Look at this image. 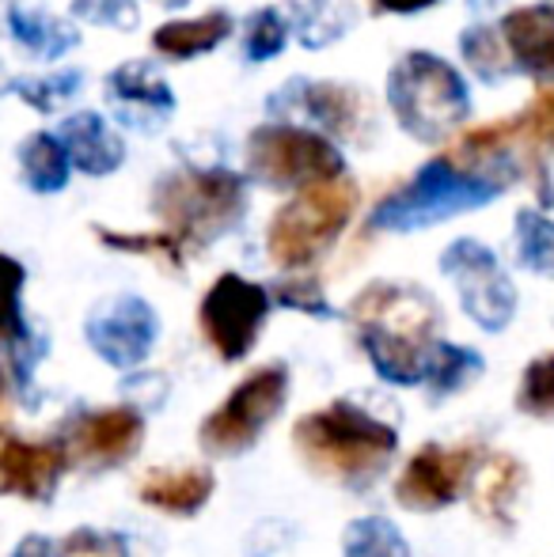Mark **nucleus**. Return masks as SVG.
<instances>
[{
    "mask_svg": "<svg viewBox=\"0 0 554 557\" xmlns=\"http://www.w3.org/2000/svg\"><path fill=\"white\" fill-rule=\"evenodd\" d=\"M387 103L415 140H444L467 122L471 99L456 65L426 50H410L387 76Z\"/></svg>",
    "mask_w": 554,
    "mask_h": 557,
    "instance_id": "5",
    "label": "nucleus"
},
{
    "mask_svg": "<svg viewBox=\"0 0 554 557\" xmlns=\"http://www.w3.org/2000/svg\"><path fill=\"white\" fill-rule=\"evenodd\" d=\"M61 557H130V543L114 531L81 528L61 543Z\"/></svg>",
    "mask_w": 554,
    "mask_h": 557,
    "instance_id": "33",
    "label": "nucleus"
},
{
    "mask_svg": "<svg viewBox=\"0 0 554 557\" xmlns=\"http://www.w3.org/2000/svg\"><path fill=\"white\" fill-rule=\"evenodd\" d=\"M111 99L122 107H148V111H171L175 96L168 84L156 76V69L130 61V65L114 69L111 73Z\"/></svg>",
    "mask_w": 554,
    "mask_h": 557,
    "instance_id": "22",
    "label": "nucleus"
},
{
    "mask_svg": "<svg viewBox=\"0 0 554 557\" xmlns=\"http://www.w3.org/2000/svg\"><path fill=\"white\" fill-rule=\"evenodd\" d=\"M300 111L308 114L323 133H334V137H342V140L361 137L365 122L372 117L361 91L346 88V84H327V81L304 84Z\"/></svg>",
    "mask_w": 554,
    "mask_h": 557,
    "instance_id": "17",
    "label": "nucleus"
},
{
    "mask_svg": "<svg viewBox=\"0 0 554 557\" xmlns=\"http://www.w3.org/2000/svg\"><path fill=\"white\" fill-rule=\"evenodd\" d=\"M517 258L525 270L554 281V221L543 213H517Z\"/></svg>",
    "mask_w": 554,
    "mask_h": 557,
    "instance_id": "25",
    "label": "nucleus"
},
{
    "mask_svg": "<svg viewBox=\"0 0 554 557\" xmlns=\"http://www.w3.org/2000/svg\"><path fill=\"white\" fill-rule=\"evenodd\" d=\"M494 4H502V0H471V8H494Z\"/></svg>",
    "mask_w": 554,
    "mask_h": 557,
    "instance_id": "39",
    "label": "nucleus"
},
{
    "mask_svg": "<svg viewBox=\"0 0 554 557\" xmlns=\"http://www.w3.org/2000/svg\"><path fill=\"white\" fill-rule=\"evenodd\" d=\"M217 482L206 467H175V470H152L140 482V500L156 512L168 516H194L209 505Z\"/></svg>",
    "mask_w": 554,
    "mask_h": 557,
    "instance_id": "18",
    "label": "nucleus"
},
{
    "mask_svg": "<svg viewBox=\"0 0 554 557\" xmlns=\"http://www.w3.org/2000/svg\"><path fill=\"white\" fill-rule=\"evenodd\" d=\"M517 406L532 418H554V352L535 357L520 375Z\"/></svg>",
    "mask_w": 554,
    "mask_h": 557,
    "instance_id": "29",
    "label": "nucleus"
},
{
    "mask_svg": "<svg viewBox=\"0 0 554 557\" xmlns=\"http://www.w3.org/2000/svg\"><path fill=\"white\" fill-rule=\"evenodd\" d=\"M156 4H163V8H183L186 0H156Z\"/></svg>",
    "mask_w": 554,
    "mask_h": 557,
    "instance_id": "40",
    "label": "nucleus"
},
{
    "mask_svg": "<svg viewBox=\"0 0 554 557\" xmlns=\"http://www.w3.org/2000/svg\"><path fill=\"white\" fill-rule=\"evenodd\" d=\"M23 281H27L23 265L12 255H0V345L12 352L30 345V331L23 323V308H20Z\"/></svg>",
    "mask_w": 554,
    "mask_h": 557,
    "instance_id": "24",
    "label": "nucleus"
},
{
    "mask_svg": "<svg viewBox=\"0 0 554 557\" xmlns=\"http://www.w3.org/2000/svg\"><path fill=\"white\" fill-rule=\"evenodd\" d=\"M525 485V467L513 455H490L479 470H471L475 508L497 528H513V500Z\"/></svg>",
    "mask_w": 554,
    "mask_h": 557,
    "instance_id": "19",
    "label": "nucleus"
},
{
    "mask_svg": "<svg viewBox=\"0 0 554 557\" xmlns=\"http://www.w3.org/2000/svg\"><path fill=\"white\" fill-rule=\"evenodd\" d=\"M247 171L270 190H304L342 175V156L323 133L270 122L247 137Z\"/></svg>",
    "mask_w": 554,
    "mask_h": 557,
    "instance_id": "7",
    "label": "nucleus"
},
{
    "mask_svg": "<svg viewBox=\"0 0 554 557\" xmlns=\"http://www.w3.org/2000/svg\"><path fill=\"white\" fill-rule=\"evenodd\" d=\"M441 270L456 285L464 311L482 331L497 334L513 323V315H517V288L505 277V270L497 265L490 247H482L475 239H456L441 255Z\"/></svg>",
    "mask_w": 554,
    "mask_h": 557,
    "instance_id": "9",
    "label": "nucleus"
},
{
    "mask_svg": "<svg viewBox=\"0 0 554 557\" xmlns=\"http://www.w3.org/2000/svg\"><path fill=\"white\" fill-rule=\"evenodd\" d=\"M81 88V76L76 73H58V76H50V81H35V84H23L20 91H27V103H35L38 111H53V107L61 103V99H69L73 91Z\"/></svg>",
    "mask_w": 554,
    "mask_h": 557,
    "instance_id": "35",
    "label": "nucleus"
},
{
    "mask_svg": "<svg viewBox=\"0 0 554 557\" xmlns=\"http://www.w3.org/2000/svg\"><path fill=\"white\" fill-rule=\"evenodd\" d=\"M547 4H551V8H554V0H547Z\"/></svg>",
    "mask_w": 554,
    "mask_h": 557,
    "instance_id": "42",
    "label": "nucleus"
},
{
    "mask_svg": "<svg viewBox=\"0 0 554 557\" xmlns=\"http://www.w3.org/2000/svg\"><path fill=\"white\" fill-rule=\"evenodd\" d=\"M459 53H464V61L475 69V73L482 76V81H502L509 69H505V38L502 30H490V27H471L464 30V38H459Z\"/></svg>",
    "mask_w": 554,
    "mask_h": 557,
    "instance_id": "27",
    "label": "nucleus"
},
{
    "mask_svg": "<svg viewBox=\"0 0 554 557\" xmlns=\"http://www.w3.org/2000/svg\"><path fill=\"white\" fill-rule=\"evenodd\" d=\"M152 209L183 247H206L209 239L239 224L247 190L244 178L224 168H183L160 178L152 190Z\"/></svg>",
    "mask_w": 554,
    "mask_h": 557,
    "instance_id": "4",
    "label": "nucleus"
},
{
    "mask_svg": "<svg viewBox=\"0 0 554 557\" xmlns=\"http://www.w3.org/2000/svg\"><path fill=\"white\" fill-rule=\"evenodd\" d=\"M99 239L107 243L111 250H126V255H148V258H160L168 265H183V243L178 235L171 232H111V227H96Z\"/></svg>",
    "mask_w": 554,
    "mask_h": 557,
    "instance_id": "28",
    "label": "nucleus"
},
{
    "mask_svg": "<svg viewBox=\"0 0 554 557\" xmlns=\"http://www.w3.org/2000/svg\"><path fill=\"white\" fill-rule=\"evenodd\" d=\"M145 441V418L134 406H111V410L84 413L69 429L73 459L88 470H111L130 462Z\"/></svg>",
    "mask_w": 554,
    "mask_h": 557,
    "instance_id": "13",
    "label": "nucleus"
},
{
    "mask_svg": "<svg viewBox=\"0 0 554 557\" xmlns=\"http://www.w3.org/2000/svg\"><path fill=\"white\" fill-rule=\"evenodd\" d=\"M61 145L69 148L73 168H81L84 175H111L126 160V140L114 133V125H107L103 114L81 111L65 117L61 125Z\"/></svg>",
    "mask_w": 554,
    "mask_h": 557,
    "instance_id": "16",
    "label": "nucleus"
},
{
    "mask_svg": "<svg viewBox=\"0 0 554 557\" xmlns=\"http://www.w3.org/2000/svg\"><path fill=\"white\" fill-rule=\"evenodd\" d=\"M278 304H285V308H293V311H308V315H316V319L334 315V308L327 304V296L319 293V285L311 277H293V281H285V285H278Z\"/></svg>",
    "mask_w": 554,
    "mask_h": 557,
    "instance_id": "34",
    "label": "nucleus"
},
{
    "mask_svg": "<svg viewBox=\"0 0 554 557\" xmlns=\"http://www.w3.org/2000/svg\"><path fill=\"white\" fill-rule=\"evenodd\" d=\"M0 398H4V372H0Z\"/></svg>",
    "mask_w": 554,
    "mask_h": 557,
    "instance_id": "41",
    "label": "nucleus"
},
{
    "mask_svg": "<svg viewBox=\"0 0 554 557\" xmlns=\"http://www.w3.org/2000/svg\"><path fill=\"white\" fill-rule=\"evenodd\" d=\"M377 12H392V15H410V12H421V8H433L441 0H372Z\"/></svg>",
    "mask_w": 554,
    "mask_h": 557,
    "instance_id": "38",
    "label": "nucleus"
},
{
    "mask_svg": "<svg viewBox=\"0 0 554 557\" xmlns=\"http://www.w3.org/2000/svg\"><path fill=\"white\" fill-rule=\"evenodd\" d=\"M475 470L471 447H441L426 444L410 455L395 482V500L410 512H441L467 490Z\"/></svg>",
    "mask_w": 554,
    "mask_h": 557,
    "instance_id": "11",
    "label": "nucleus"
},
{
    "mask_svg": "<svg viewBox=\"0 0 554 557\" xmlns=\"http://www.w3.org/2000/svg\"><path fill=\"white\" fill-rule=\"evenodd\" d=\"M479 372H482V357L475 349L436 342V352H433V364H429L426 383L433 387V395H452V391L467 387Z\"/></svg>",
    "mask_w": 554,
    "mask_h": 557,
    "instance_id": "26",
    "label": "nucleus"
},
{
    "mask_svg": "<svg viewBox=\"0 0 554 557\" xmlns=\"http://www.w3.org/2000/svg\"><path fill=\"white\" fill-rule=\"evenodd\" d=\"M12 557H61V546H53L50 539H42V535H30L15 546Z\"/></svg>",
    "mask_w": 554,
    "mask_h": 557,
    "instance_id": "37",
    "label": "nucleus"
},
{
    "mask_svg": "<svg viewBox=\"0 0 554 557\" xmlns=\"http://www.w3.org/2000/svg\"><path fill=\"white\" fill-rule=\"evenodd\" d=\"M293 444L311 470L334 482H372L392 462L399 433L387 421L357 410L354 403H331L296 421Z\"/></svg>",
    "mask_w": 554,
    "mask_h": 557,
    "instance_id": "2",
    "label": "nucleus"
},
{
    "mask_svg": "<svg viewBox=\"0 0 554 557\" xmlns=\"http://www.w3.org/2000/svg\"><path fill=\"white\" fill-rule=\"evenodd\" d=\"M357 186L349 178H327V183L304 186L288 206H281L270 221L267 247L281 270H304L319 255L334 247L346 224L357 213Z\"/></svg>",
    "mask_w": 554,
    "mask_h": 557,
    "instance_id": "6",
    "label": "nucleus"
},
{
    "mask_svg": "<svg viewBox=\"0 0 554 557\" xmlns=\"http://www.w3.org/2000/svg\"><path fill=\"white\" fill-rule=\"evenodd\" d=\"M349 319L380 380L399 387L426 383L436 352V304L426 293L377 281L357 293V300L349 304Z\"/></svg>",
    "mask_w": 554,
    "mask_h": 557,
    "instance_id": "1",
    "label": "nucleus"
},
{
    "mask_svg": "<svg viewBox=\"0 0 554 557\" xmlns=\"http://www.w3.org/2000/svg\"><path fill=\"white\" fill-rule=\"evenodd\" d=\"M270 315V293L239 273H224L213 281L198 308V323L206 342L221 352V360H239L259 342V331Z\"/></svg>",
    "mask_w": 554,
    "mask_h": 557,
    "instance_id": "10",
    "label": "nucleus"
},
{
    "mask_svg": "<svg viewBox=\"0 0 554 557\" xmlns=\"http://www.w3.org/2000/svg\"><path fill=\"white\" fill-rule=\"evenodd\" d=\"M232 35V15L229 12H206L194 15V20H171L163 27H156L152 50L163 53L171 61H186L209 53Z\"/></svg>",
    "mask_w": 554,
    "mask_h": 557,
    "instance_id": "20",
    "label": "nucleus"
},
{
    "mask_svg": "<svg viewBox=\"0 0 554 557\" xmlns=\"http://www.w3.org/2000/svg\"><path fill=\"white\" fill-rule=\"evenodd\" d=\"M20 163H23V178H27V186L38 194L65 190L69 171H73L69 148L61 145V137H53V133H35V137L23 140Z\"/></svg>",
    "mask_w": 554,
    "mask_h": 557,
    "instance_id": "21",
    "label": "nucleus"
},
{
    "mask_svg": "<svg viewBox=\"0 0 554 557\" xmlns=\"http://www.w3.org/2000/svg\"><path fill=\"white\" fill-rule=\"evenodd\" d=\"M69 467L65 444H27L8 436L0 444V493L46 505L58 493V482Z\"/></svg>",
    "mask_w": 554,
    "mask_h": 557,
    "instance_id": "14",
    "label": "nucleus"
},
{
    "mask_svg": "<svg viewBox=\"0 0 554 557\" xmlns=\"http://www.w3.org/2000/svg\"><path fill=\"white\" fill-rule=\"evenodd\" d=\"M502 38L520 73L535 76V81H554V8L551 4L513 8L502 20Z\"/></svg>",
    "mask_w": 554,
    "mask_h": 557,
    "instance_id": "15",
    "label": "nucleus"
},
{
    "mask_svg": "<svg viewBox=\"0 0 554 557\" xmlns=\"http://www.w3.org/2000/svg\"><path fill=\"white\" fill-rule=\"evenodd\" d=\"M156 334H160V319L140 296H119V300L103 304L96 315L88 319V342L107 364L114 368H137L152 352Z\"/></svg>",
    "mask_w": 554,
    "mask_h": 557,
    "instance_id": "12",
    "label": "nucleus"
},
{
    "mask_svg": "<svg viewBox=\"0 0 554 557\" xmlns=\"http://www.w3.org/2000/svg\"><path fill=\"white\" fill-rule=\"evenodd\" d=\"M288 398V368L285 364H262L201 421L198 441L209 455H239L247 451L267 425L281 413Z\"/></svg>",
    "mask_w": 554,
    "mask_h": 557,
    "instance_id": "8",
    "label": "nucleus"
},
{
    "mask_svg": "<svg viewBox=\"0 0 554 557\" xmlns=\"http://www.w3.org/2000/svg\"><path fill=\"white\" fill-rule=\"evenodd\" d=\"M520 125H525L528 140L540 156H547L554 148V88L535 91L532 103L520 111Z\"/></svg>",
    "mask_w": 554,
    "mask_h": 557,
    "instance_id": "32",
    "label": "nucleus"
},
{
    "mask_svg": "<svg viewBox=\"0 0 554 557\" xmlns=\"http://www.w3.org/2000/svg\"><path fill=\"white\" fill-rule=\"evenodd\" d=\"M12 30H15V38H20L23 46H30V50L38 53V58H58L65 46H73V38L61 35L53 23H46L42 15H35V20H30V15L20 12V8L12 12Z\"/></svg>",
    "mask_w": 554,
    "mask_h": 557,
    "instance_id": "31",
    "label": "nucleus"
},
{
    "mask_svg": "<svg viewBox=\"0 0 554 557\" xmlns=\"http://www.w3.org/2000/svg\"><path fill=\"white\" fill-rule=\"evenodd\" d=\"M342 557H410L407 539L384 516L354 520L342 535Z\"/></svg>",
    "mask_w": 554,
    "mask_h": 557,
    "instance_id": "23",
    "label": "nucleus"
},
{
    "mask_svg": "<svg viewBox=\"0 0 554 557\" xmlns=\"http://www.w3.org/2000/svg\"><path fill=\"white\" fill-rule=\"evenodd\" d=\"M505 186L494 178L475 175V171L459 168L448 152L429 160L426 168L410 178L403 190L387 194L369 216L372 232H418V227L441 224L448 216H459L467 209H479L494 201Z\"/></svg>",
    "mask_w": 554,
    "mask_h": 557,
    "instance_id": "3",
    "label": "nucleus"
},
{
    "mask_svg": "<svg viewBox=\"0 0 554 557\" xmlns=\"http://www.w3.org/2000/svg\"><path fill=\"white\" fill-rule=\"evenodd\" d=\"M76 15L91 23H111V27H134L137 4L134 0H76Z\"/></svg>",
    "mask_w": 554,
    "mask_h": 557,
    "instance_id": "36",
    "label": "nucleus"
},
{
    "mask_svg": "<svg viewBox=\"0 0 554 557\" xmlns=\"http://www.w3.org/2000/svg\"><path fill=\"white\" fill-rule=\"evenodd\" d=\"M285 42H288L285 15L274 12V8H262V12L251 15V23H247V58L270 61L285 50Z\"/></svg>",
    "mask_w": 554,
    "mask_h": 557,
    "instance_id": "30",
    "label": "nucleus"
}]
</instances>
